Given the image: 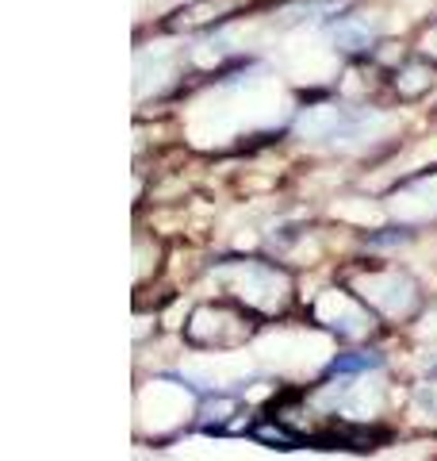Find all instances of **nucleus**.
<instances>
[{
    "instance_id": "obj_1",
    "label": "nucleus",
    "mask_w": 437,
    "mask_h": 461,
    "mask_svg": "<svg viewBox=\"0 0 437 461\" xmlns=\"http://www.w3.org/2000/svg\"><path fill=\"white\" fill-rule=\"evenodd\" d=\"M208 277L215 281V296H227L265 323L284 320L296 312V269L276 254H218L208 262Z\"/></svg>"
},
{
    "instance_id": "obj_2",
    "label": "nucleus",
    "mask_w": 437,
    "mask_h": 461,
    "mask_svg": "<svg viewBox=\"0 0 437 461\" xmlns=\"http://www.w3.org/2000/svg\"><path fill=\"white\" fill-rule=\"evenodd\" d=\"M338 281H345L353 293L380 315L384 327H411L430 304L426 285L415 277V269L399 262H384V258H349L338 266Z\"/></svg>"
},
{
    "instance_id": "obj_3",
    "label": "nucleus",
    "mask_w": 437,
    "mask_h": 461,
    "mask_svg": "<svg viewBox=\"0 0 437 461\" xmlns=\"http://www.w3.org/2000/svg\"><path fill=\"white\" fill-rule=\"evenodd\" d=\"M261 330H265V320L254 312H245L242 304L227 296L215 300H200V304L184 315L181 327V342L192 346V350L203 354H235L242 346H250Z\"/></svg>"
},
{
    "instance_id": "obj_4",
    "label": "nucleus",
    "mask_w": 437,
    "mask_h": 461,
    "mask_svg": "<svg viewBox=\"0 0 437 461\" xmlns=\"http://www.w3.org/2000/svg\"><path fill=\"white\" fill-rule=\"evenodd\" d=\"M303 320L311 327H318L330 342L338 346H364L369 339H376L384 330L380 315H376L364 300L349 288L345 281L334 277L330 285H323L318 293H311V300H303Z\"/></svg>"
},
{
    "instance_id": "obj_5",
    "label": "nucleus",
    "mask_w": 437,
    "mask_h": 461,
    "mask_svg": "<svg viewBox=\"0 0 437 461\" xmlns=\"http://www.w3.org/2000/svg\"><path fill=\"white\" fill-rule=\"evenodd\" d=\"M380 200L391 220H403L426 230L430 223H437V166H418L399 173Z\"/></svg>"
},
{
    "instance_id": "obj_6",
    "label": "nucleus",
    "mask_w": 437,
    "mask_h": 461,
    "mask_svg": "<svg viewBox=\"0 0 437 461\" xmlns=\"http://www.w3.org/2000/svg\"><path fill=\"white\" fill-rule=\"evenodd\" d=\"M384 81H388V89H391V96H396L399 104H418V100H426L433 93V85H437V62L411 47L384 74Z\"/></svg>"
},
{
    "instance_id": "obj_7",
    "label": "nucleus",
    "mask_w": 437,
    "mask_h": 461,
    "mask_svg": "<svg viewBox=\"0 0 437 461\" xmlns=\"http://www.w3.org/2000/svg\"><path fill=\"white\" fill-rule=\"evenodd\" d=\"M388 369V354L380 346H338V350L326 354L323 369H318V381H349V377H372V373Z\"/></svg>"
},
{
    "instance_id": "obj_8",
    "label": "nucleus",
    "mask_w": 437,
    "mask_h": 461,
    "mask_svg": "<svg viewBox=\"0 0 437 461\" xmlns=\"http://www.w3.org/2000/svg\"><path fill=\"white\" fill-rule=\"evenodd\" d=\"M422 239V227L415 223H403V220H380L376 227H364L357 230V242L369 254H380V250H403L411 247V242Z\"/></svg>"
},
{
    "instance_id": "obj_9",
    "label": "nucleus",
    "mask_w": 437,
    "mask_h": 461,
    "mask_svg": "<svg viewBox=\"0 0 437 461\" xmlns=\"http://www.w3.org/2000/svg\"><path fill=\"white\" fill-rule=\"evenodd\" d=\"M403 415H406V423H411V427L433 430V435H437V373H430V377H422L418 384L406 388Z\"/></svg>"
},
{
    "instance_id": "obj_10",
    "label": "nucleus",
    "mask_w": 437,
    "mask_h": 461,
    "mask_svg": "<svg viewBox=\"0 0 437 461\" xmlns=\"http://www.w3.org/2000/svg\"><path fill=\"white\" fill-rule=\"evenodd\" d=\"M162 262H165V247H162V239H157L154 230L138 227V230H135V293H142V288L157 277V269H162Z\"/></svg>"
},
{
    "instance_id": "obj_11",
    "label": "nucleus",
    "mask_w": 437,
    "mask_h": 461,
    "mask_svg": "<svg viewBox=\"0 0 437 461\" xmlns=\"http://www.w3.org/2000/svg\"><path fill=\"white\" fill-rule=\"evenodd\" d=\"M415 50H422L426 58H433V62H437V20H430L426 27H422V35H418V42H415Z\"/></svg>"
}]
</instances>
